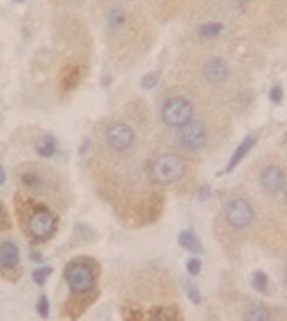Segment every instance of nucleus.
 Wrapping results in <instances>:
<instances>
[{"mask_svg":"<svg viewBox=\"0 0 287 321\" xmlns=\"http://www.w3.org/2000/svg\"><path fill=\"white\" fill-rule=\"evenodd\" d=\"M174 75L178 79L176 88L191 94L200 107L234 116L249 112L253 103V88L245 79V71L214 49L200 45L184 49Z\"/></svg>","mask_w":287,"mask_h":321,"instance_id":"nucleus-1","label":"nucleus"},{"mask_svg":"<svg viewBox=\"0 0 287 321\" xmlns=\"http://www.w3.org/2000/svg\"><path fill=\"white\" fill-rule=\"evenodd\" d=\"M103 34L114 62L129 69L148 54L152 28L148 15L135 7V0H107L103 13Z\"/></svg>","mask_w":287,"mask_h":321,"instance_id":"nucleus-2","label":"nucleus"},{"mask_svg":"<svg viewBox=\"0 0 287 321\" xmlns=\"http://www.w3.org/2000/svg\"><path fill=\"white\" fill-rule=\"evenodd\" d=\"M231 137V116L219 110L202 107L195 118L178 129H169L159 137L163 148L176 150L184 156L214 154Z\"/></svg>","mask_w":287,"mask_h":321,"instance_id":"nucleus-3","label":"nucleus"},{"mask_svg":"<svg viewBox=\"0 0 287 321\" xmlns=\"http://www.w3.org/2000/svg\"><path fill=\"white\" fill-rule=\"evenodd\" d=\"M15 180L20 193L45 203L50 208H67L69 184L58 169L43 165L39 161H26L15 167Z\"/></svg>","mask_w":287,"mask_h":321,"instance_id":"nucleus-4","label":"nucleus"},{"mask_svg":"<svg viewBox=\"0 0 287 321\" xmlns=\"http://www.w3.org/2000/svg\"><path fill=\"white\" fill-rule=\"evenodd\" d=\"M255 217H257V203L249 189L247 191L234 189L225 195V199L221 203L219 223L231 238L229 242H240V244L245 242L251 236V231H253Z\"/></svg>","mask_w":287,"mask_h":321,"instance_id":"nucleus-5","label":"nucleus"},{"mask_svg":"<svg viewBox=\"0 0 287 321\" xmlns=\"http://www.w3.org/2000/svg\"><path fill=\"white\" fill-rule=\"evenodd\" d=\"M15 203H17V217L22 221V229L26 231V236L32 242L41 244L56 236L58 214L54 212V208L28 197V195H24V199H22V195H17Z\"/></svg>","mask_w":287,"mask_h":321,"instance_id":"nucleus-6","label":"nucleus"},{"mask_svg":"<svg viewBox=\"0 0 287 321\" xmlns=\"http://www.w3.org/2000/svg\"><path fill=\"white\" fill-rule=\"evenodd\" d=\"M146 176L148 182L157 189H169L180 184L189 176V156L169 148L157 150L146 161Z\"/></svg>","mask_w":287,"mask_h":321,"instance_id":"nucleus-7","label":"nucleus"},{"mask_svg":"<svg viewBox=\"0 0 287 321\" xmlns=\"http://www.w3.org/2000/svg\"><path fill=\"white\" fill-rule=\"evenodd\" d=\"M251 182H253V189H251L253 197H262V199L279 197L287 182V163L276 154L262 156L253 165Z\"/></svg>","mask_w":287,"mask_h":321,"instance_id":"nucleus-8","label":"nucleus"},{"mask_svg":"<svg viewBox=\"0 0 287 321\" xmlns=\"http://www.w3.org/2000/svg\"><path fill=\"white\" fill-rule=\"evenodd\" d=\"M202 107L197 103L191 94H186L180 88H176L174 92L165 94L163 99L159 101V107H157V120L163 124V127L169 131V129H178L186 124L191 118H195L197 112Z\"/></svg>","mask_w":287,"mask_h":321,"instance_id":"nucleus-9","label":"nucleus"},{"mask_svg":"<svg viewBox=\"0 0 287 321\" xmlns=\"http://www.w3.org/2000/svg\"><path fill=\"white\" fill-rule=\"evenodd\" d=\"M97 272H99L97 263L88 259V257H77V259L69 261L65 268V281L69 285V291L73 296L92 293L97 285Z\"/></svg>","mask_w":287,"mask_h":321,"instance_id":"nucleus-10","label":"nucleus"},{"mask_svg":"<svg viewBox=\"0 0 287 321\" xmlns=\"http://www.w3.org/2000/svg\"><path fill=\"white\" fill-rule=\"evenodd\" d=\"M259 3L268 22L279 28H287V0H259Z\"/></svg>","mask_w":287,"mask_h":321,"instance_id":"nucleus-11","label":"nucleus"},{"mask_svg":"<svg viewBox=\"0 0 287 321\" xmlns=\"http://www.w3.org/2000/svg\"><path fill=\"white\" fill-rule=\"evenodd\" d=\"M20 246L13 240H0V272H13L20 265Z\"/></svg>","mask_w":287,"mask_h":321,"instance_id":"nucleus-12","label":"nucleus"},{"mask_svg":"<svg viewBox=\"0 0 287 321\" xmlns=\"http://www.w3.org/2000/svg\"><path fill=\"white\" fill-rule=\"evenodd\" d=\"M279 317L281 313H276L274 306H268L264 302H249L247 308L242 310V319H249V321H270Z\"/></svg>","mask_w":287,"mask_h":321,"instance_id":"nucleus-13","label":"nucleus"},{"mask_svg":"<svg viewBox=\"0 0 287 321\" xmlns=\"http://www.w3.org/2000/svg\"><path fill=\"white\" fill-rule=\"evenodd\" d=\"M257 144V133H251V135H247L245 139L240 141V146L234 150V154H231V158H229V163L225 165V174H229V172H234V169L240 165V161L245 158L249 152H251V148H253Z\"/></svg>","mask_w":287,"mask_h":321,"instance_id":"nucleus-14","label":"nucleus"},{"mask_svg":"<svg viewBox=\"0 0 287 321\" xmlns=\"http://www.w3.org/2000/svg\"><path fill=\"white\" fill-rule=\"evenodd\" d=\"M180 3H189V0H148V7L150 11L155 13L157 17H172L174 13H178V9H180Z\"/></svg>","mask_w":287,"mask_h":321,"instance_id":"nucleus-15","label":"nucleus"},{"mask_svg":"<svg viewBox=\"0 0 287 321\" xmlns=\"http://www.w3.org/2000/svg\"><path fill=\"white\" fill-rule=\"evenodd\" d=\"M58 150H60L58 139L54 135H50V133H41V135L37 137V141H34V152H37L39 156H43V158L56 156Z\"/></svg>","mask_w":287,"mask_h":321,"instance_id":"nucleus-16","label":"nucleus"},{"mask_svg":"<svg viewBox=\"0 0 287 321\" xmlns=\"http://www.w3.org/2000/svg\"><path fill=\"white\" fill-rule=\"evenodd\" d=\"M178 244H180L184 251H189L191 255H204V246H202V242H200V238H197L193 231H180V234H178Z\"/></svg>","mask_w":287,"mask_h":321,"instance_id":"nucleus-17","label":"nucleus"},{"mask_svg":"<svg viewBox=\"0 0 287 321\" xmlns=\"http://www.w3.org/2000/svg\"><path fill=\"white\" fill-rule=\"evenodd\" d=\"M253 289L259 291V293H268V289H270V281H268V274L257 270L253 272Z\"/></svg>","mask_w":287,"mask_h":321,"instance_id":"nucleus-18","label":"nucleus"},{"mask_svg":"<svg viewBox=\"0 0 287 321\" xmlns=\"http://www.w3.org/2000/svg\"><path fill=\"white\" fill-rule=\"evenodd\" d=\"M52 268L50 265H41V268H37V270H34L32 272V281L34 283H37L39 285V287H43V285H45L47 283V279H50V276H52Z\"/></svg>","mask_w":287,"mask_h":321,"instance_id":"nucleus-19","label":"nucleus"},{"mask_svg":"<svg viewBox=\"0 0 287 321\" xmlns=\"http://www.w3.org/2000/svg\"><path fill=\"white\" fill-rule=\"evenodd\" d=\"M159 82H161V71H159V69H157V71H150V73H146V75L139 79L141 88H155Z\"/></svg>","mask_w":287,"mask_h":321,"instance_id":"nucleus-20","label":"nucleus"},{"mask_svg":"<svg viewBox=\"0 0 287 321\" xmlns=\"http://www.w3.org/2000/svg\"><path fill=\"white\" fill-rule=\"evenodd\" d=\"M37 313H39L41 319H47L50 317V300H47L45 293H41L39 300H37Z\"/></svg>","mask_w":287,"mask_h":321,"instance_id":"nucleus-21","label":"nucleus"},{"mask_svg":"<svg viewBox=\"0 0 287 321\" xmlns=\"http://www.w3.org/2000/svg\"><path fill=\"white\" fill-rule=\"evenodd\" d=\"M186 272H189L191 276H197V274L202 272V259H200L197 255H193L191 259L186 261Z\"/></svg>","mask_w":287,"mask_h":321,"instance_id":"nucleus-22","label":"nucleus"},{"mask_svg":"<svg viewBox=\"0 0 287 321\" xmlns=\"http://www.w3.org/2000/svg\"><path fill=\"white\" fill-rule=\"evenodd\" d=\"M56 5L60 7H69V9H79V7H84L86 5V0H54Z\"/></svg>","mask_w":287,"mask_h":321,"instance_id":"nucleus-23","label":"nucleus"},{"mask_svg":"<svg viewBox=\"0 0 287 321\" xmlns=\"http://www.w3.org/2000/svg\"><path fill=\"white\" fill-rule=\"evenodd\" d=\"M186 291H189V300L193 302V304H200V302H202L200 289H197V287H193V285H186Z\"/></svg>","mask_w":287,"mask_h":321,"instance_id":"nucleus-24","label":"nucleus"},{"mask_svg":"<svg viewBox=\"0 0 287 321\" xmlns=\"http://www.w3.org/2000/svg\"><path fill=\"white\" fill-rule=\"evenodd\" d=\"M270 99H272V103H274V105H281V101H283V88H281L279 84H276V86L272 88Z\"/></svg>","mask_w":287,"mask_h":321,"instance_id":"nucleus-25","label":"nucleus"},{"mask_svg":"<svg viewBox=\"0 0 287 321\" xmlns=\"http://www.w3.org/2000/svg\"><path fill=\"white\" fill-rule=\"evenodd\" d=\"M7 227H9V214L3 203H0V229H7Z\"/></svg>","mask_w":287,"mask_h":321,"instance_id":"nucleus-26","label":"nucleus"},{"mask_svg":"<svg viewBox=\"0 0 287 321\" xmlns=\"http://www.w3.org/2000/svg\"><path fill=\"white\" fill-rule=\"evenodd\" d=\"M5 184H7V169L0 163V186H5Z\"/></svg>","mask_w":287,"mask_h":321,"instance_id":"nucleus-27","label":"nucleus"},{"mask_svg":"<svg viewBox=\"0 0 287 321\" xmlns=\"http://www.w3.org/2000/svg\"><path fill=\"white\" fill-rule=\"evenodd\" d=\"M30 259H32V261H37V263H43V255H39V253H34V251H32Z\"/></svg>","mask_w":287,"mask_h":321,"instance_id":"nucleus-28","label":"nucleus"},{"mask_svg":"<svg viewBox=\"0 0 287 321\" xmlns=\"http://www.w3.org/2000/svg\"><path fill=\"white\" fill-rule=\"evenodd\" d=\"M281 197L287 201V182H285V189H283V193H281Z\"/></svg>","mask_w":287,"mask_h":321,"instance_id":"nucleus-29","label":"nucleus"},{"mask_svg":"<svg viewBox=\"0 0 287 321\" xmlns=\"http://www.w3.org/2000/svg\"><path fill=\"white\" fill-rule=\"evenodd\" d=\"M15 3H24V0H15Z\"/></svg>","mask_w":287,"mask_h":321,"instance_id":"nucleus-30","label":"nucleus"}]
</instances>
